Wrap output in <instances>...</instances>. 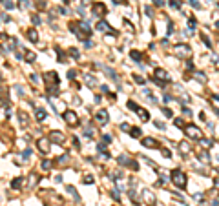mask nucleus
Returning a JSON list of instances; mask_svg holds the SVG:
<instances>
[{
	"mask_svg": "<svg viewBox=\"0 0 219 206\" xmlns=\"http://www.w3.org/2000/svg\"><path fill=\"white\" fill-rule=\"evenodd\" d=\"M102 139H104V142H111V137H110V135H104Z\"/></svg>",
	"mask_w": 219,
	"mask_h": 206,
	"instance_id": "obj_49",
	"label": "nucleus"
},
{
	"mask_svg": "<svg viewBox=\"0 0 219 206\" xmlns=\"http://www.w3.org/2000/svg\"><path fill=\"white\" fill-rule=\"evenodd\" d=\"M35 117H37V120H44L46 119V111L42 108H35Z\"/></svg>",
	"mask_w": 219,
	"mask_h": 206,
	"instance_id": "obj_19",
	"label": "nucleus"
},
{
	"mask_svg": "<svg viewBox=\"0 0 219 206\" xmlns=\"http://www.w3.org/2000/svg\"><path fill=\"white\" fill-rule=\"evenodd\" d=\"M170 80V77H168V73L164 71V69H161V68H157L155 69V73H154V82H157L159 86H164L166 82Z\"/></svg>",
	"mask_w": 219,
	"mask_h": 206,
	"instance_id": "obj_4",
	"label": "nucleus"
},
{
	"mask_svg": "<svg viewBox=\"0 0 219 206\" xmlns=\"http://www.w3.org/2000/svg\"><path fill=\"white\" fill-rule=\"evenodd\" d=\"M69 55H71V57H75V58H79V57H80V55H79V51H77L75 47H69Z\"/></svg>",
	"mask_w": 219,
	"mask_h": 206,
	"instance_id": "obj_32",
	"label": "nucleus"
},
{
	"mask_svg": "<svg viewBox=\"0 0 219 206\" xmlns=\"http://www.w3.org/2000/svg\"><path fill=\"white\" fill-rule=\"evenodd\" d=\"M143 146L144 148H159V142L154 137H144L143 139Z\"/></svg>",
	"mask_w": 219,
	"mask_h": 206,
	"instance_id": "obj_12",
	"label": "nucleus"
},
{
	"mask_svg": "<svg viewBox=\"0 0 219 206\" xmlns=\"http://www.w3.org/2000/svg\"><path fill=\"white\" fill-rule=\"evenodd\" d=\"M29 155H31V150L27 148V150H24V153H22V159H29Z\"/></svg>",
	"mask_w": 219,
	"mask_h": 206,
	"instance_id": "obj_37",
	"label": "nucleus"
},
{
	"mask_svg": "<svg viewBox=\"0 0 219 206\" xmlns=\"http://www.w3.org/2000/svg\"><path fill=\"white\" fill-rule=\"evenodd\" d=\"M82 183H84V184H91V183H93V177H90V175H88V177H84V179H82Z\"/></svg>",
	"mask_w": 219,
	"mask_h": 206,
	"instance_id": "obj_39",
	"label": "nucleus"
},
{
	"mask_svg": "<svg viewBox=\"0 0 219 206\" xmlns=\"http://www.w3.org/2000/svg\"><path fill=\"white\" fill-rule=\"evenodd\" d=\"M95 29H97V31H102V33H104V31H108V29H111V27H110V24H108V22L101 20V22L95 26Z\"/></svg>",
	"mask_w": 219,
	"mask_h": 206,
	"instance_id": "obj_16",
	"label": "nucleus"
},
{
	"mask_svg": "<svg viewBox=\"0 0 219 206\" xmlns=\"http://www.w3.org/2000/svg\"><path fill=\"white\" fill-rule=\"evenodd\" d=\"M31 22L38 26V24H40V18H38V15H33V16H31Z\"/></svg>",
	"mask_w": 219,
	"mask_h": 206,
	"instance_id": "obj_34",
	"label": "nucleus"
},
{
	"mask_svg": "<svg viewBox=\"0 0 219 206\" xmlns=\"http://www.w3.org/2000/svg\"><path fill=\"white\" fill-rule=\"evenodd\" d=\"M196 79H199L201 82H207V77H205V75H203L201 71H197V73H196Z\"/></svg>",
	"mask_w": 219,
	"mask_h": 206,
	"instance_id": "obj_33",
	"label": "nucleus"
},
{
	"mask_svg": "<svg viewBox=\"0 0 219 206\" xmlns=\"http://www.w3.org/2000/svg\"><path fill=\"white\" fill-rule=\"evenodd\" d=\"M185 133H186V137H190V139H201V130L196 126V124H188V126H185Z\"/></svg>",
	"mask_w": 219,
	"mask_h": 206,
	"instance_id": "obj_5",
	"label": "nucleus"
},
{
	"mask_svg": "<svg viewBox=\"0 0 219 206\" xmlns=\"http://www.w3.org/2000/svg\"><path fill=\"white\" fill-rule=\"evenodd\" d=\"M119 164L121 166H128V168H132V170H139V164L137 162H133L130 157H126V155H119Z\"/></svg>",
	"mask_w": 219,
	"mask_h": 206,
	"instance_id": "obj_7",
	"label": "nucleus"
},
{
	"mask_svg": "<svg viewBox=\"0 0 219 206\" xmlns=\"http://www.w3.org/2000/svg\"><path fill=\"white\" fill-rule=\"evenodd\" d=\"M113 2H115V4H121V2H122V0H113Z\"/></svg>",
	"mask_w": 219,
	"mask_h": 206,
	"instance_id": "obj_55",
	"label": "nucleus"
},
{
	"mask_svg": "<svg viewBox=\"0 0 219 206\" xmlns=\"http://www.w3.org/2000/svg\"><path fill=\"white\" fill-rule=\"evenodd\" d=\"M75 73H77V71H69V73H68V77H69V79H75Z\"/></svg>",
	"mask_w": 219,
	"mask_h": 206,
	"instance_id": "obj_50",
	"label": "nucleus"
},
{
	"mask_svg": "<svg viewBox=\"0 0 219 206\" xmlns=\"http://www.w3.org/2000/svg\"><path fill=\"white\" fill-rule=\"evenodd\" d=\"M90 2H91V0H82V4H84V5H86V4H90Z\"/></svg>",
	"mask_w": 219,
	"mask_h": 206,
	"instance_id": "obj_54",
	"label": "nucleus"
},
{
	"mask_svg": "<svg viewBox=\"0 0 219 206\" xmlns=\"http://www.w3.org/2000/svg\"><path fill=\"white\" fill-rule=\"evenodd\" d=\"M121 130H130V124H126V122H122V124H121Z\"/></svg>",
	"mask_w": 219,
	"mask_h": 206,
	"instance_id": "obj_46",
	"label": "nucleus"
},
{
	"mask_svg": "<svg viewBox=\"0 0 219 206\" xmlns=\"http://www.w3.org/2000/svg\"><path fill=\"white\" fill-rule=\"evenodd\" d=\"M133 80H135V82H139V84H144V79H143V77H139V75H133Z\"/></svg>",
	"mask_w": 219,
	"mask_h": 206,
	"instance_id": "obj_35",
	"label": "nucleus"
},
{
	"mask_svg": "<svg viewBox=\"0 0 219 206\" xmlns=\"http://www.w3.org/2000/svg\"><path fill=\"white\" fill-rule=\"evenodd\" d=\"M175 126H177V128H183V126H185V122H183L181 119H175Z\"/></svg>",
	"mask_w": 219,
	"mask_h": 206,
	"instance_id": "obj_43",
	"label": "nucleus"
},
{
	"mask_svg": "<svg viewBox=\"0 0 219 206\" xmlns=\"http://www.w3.org/2000/svg\"><path fill=\"white\" fill-rule=\"evenodd\" d=\"M170 100H172V97H170V95L166 93V95H164V102H170Z\"/></svg>",
	"mask_w": 219,
	"mask_h": 206,
	"instance_id": "obj_51",
	"label": "nucleus"
},
{
	"mask_svg": "<svg viewBox=\"0 0 219 206\" xmlns=\"http://www.w3.org/2000/svg\"><path fill=\"white\" fill-rule=\"evenodd\" d=\"M66 190H68V192H69V194H71V195H73V197H75V201H80V197H79V195H77V192H75V188H73V186H68V188H66Z\"/></svg>",
	"mask_w": 219,
	"mask_h": 206,
	"instance_id": "obj_29",
	"label": "nucleus"
},
{
	"mask_svg": "<svg viewBox=\"0 0 219 206\" xmlns=\"http://www.w3.org/2000/svg\"><path fill=\"white\" fill-rule=\"evenodd\" d=\"M2 5H4L5 9H13V7H15V4H13L11 0H2Z\"/></svg>",
	"mask_w": 219,
	"mask_h": 206,
	"instance_id": "obj_30",
	"label": "nucleus"
},
{
	"mask_svg": "<svg viewBox=\"0 0 219 206\" xmlns=\"http://www.w3.org/2000/svg\"><path fill=\"white\" fill-rule=\"evenodd\" d=\"M174 51H175V55H177L179 58H188V57L192 55V49H190L188 44H177V46L174 47Z\"/></svg>",
	"mask_w": 219,
	"mask_h": 206,
	"instance_id": "obj_3",
	"label": "nucleus"
},
{
	"mask_svg": "<svg viewBox=\"0 0 219 206\" xmlns=\"http://www.w3.org/2000/svg\"><path fill=\"white\" fill-rule=\"evenodd\" d=\"M143 195H144V199H146V203H148V204H154V203H155V197L152 195V192H150V190H144V192H143Z\"/></svg>",
	"mask_w": 219,
	"mask_h": 206,
	"instance_id": "obj_18",
	"label": "nucleus"
},
{
	"mask_svg": "<svg viewBox=\"0 0 219 206\" xmlns=\"http://www.w3.org/2000/svg\"><path fill=\"white\" fill-rule=\"evenodd\" d=\"M190 5H192V7H196V9H199V7H201V4H199L197 0H190Z\"/></svg>",
	"mask_w": 219,
	"mask_h": 206,
	"instance_id": "obj_40",
	"label": "nucleus"
},
{
	"mask_svg": "<svg viewBox=\"0 0 219 206\" xmlns=\"http://www.w3.org/2000/svg\"><path fill=\"white\" fill-rule=\"evenodd\" d=\"M49 144H51L49 137H40L37 141V148H38L40 153H49Z\"/></svg>",
	"mask_w": 219,
	"mask_h": 206,
	"instance_id": "obj_6",
	"label": "nucleus"
},
{
	"mask_svg": "<svg viewBox=\"0 0 219 206\" xmlns=\"http://www.w3.org/2000/svg\"><path fill=\"white\" fill-rule=\"evenodd\" d=\"M79 29H80V31H77L79 38H82V40H88V37L91 35V29H90V26H86V24H80V26H79Z\"/></svg>",
	"mask_w": 219,
	"mask_h": 206,
	"instance_id": "obj_9",
	"label": "nucleus"
},
{
	"mask_svg": "<svg viewBox=\"0 0 219 206\" xmlns=\"http://www.w3.org/2000/svg\"><path fill=\"white\" fill-rule=\"evenodd\" d=\"M35 58H37V55L33 51H26V62H33Z\"/></svg>",
	"mask_w": 219,
	"mask_h": 206,
	"instance_id": "obj_24",
	"label": "nucleus"
},
{
	"mask_svg": "<svg viewBox=\"0 0 219 206\" xmlns=\"http://www.w3.org/2000/svg\"><path fill=\"white\" fill-rule=\"evenodd\" d=\"M22 186H24V179H22V177H16V179L11 181V188H13V190H20Z\"/></svg>",
	"mask_w": 219,
	"mask_h": 206,
	"instance_id": "obj_13",
	"label": "nucleus"
},
{
	"mask_svg": "<svg viewBox=\"0 0 219 206\" xmlns=\"http://www.w3.org/2000/svg\"><path fill=\"white\" fill-rule=\"evenodd\" d=\"M144 11H146V15H148V16H152V7H150V5H148V7H146Z\"/></svg>",
	"mask_w": 219,
	"mask_h": 206,
	"instance_id": "obj_48",
	"label": "nucleus"
},
{
	"mask_svg": "<svg viewBox=\"0 0 219 206\" xmlns=\"http://www.w3.org/2000/svg\"><path fill=\"white\" fill-rule=\"evenodd\" d=\"M155 126H157V128H161V130H164V124H163V122H155Z\"/></svg>",
	"mask_w": 219,
	"mask_h": 206,
	"instance_id": "obj_52",
	"label": "nucleus"
},
{
	"mask_svg": "<svg viewBox=\"0 0 219 206\" xmlns=\"http://www.w3.org/2000/svg\"><path fill=\"white\" fill-rule=\"evenodd\" d=\"M179 150H181V153H185V155H186V153H190V150H192V148H190V144H186V142H181Z\"/></svg>",
	"mask_w": 219,
	"mask_h": 206,
	"instance_id": "obj_23",
	"label": "nucleus"
},
{
	"mask_svg": "<svg viewBox=\"0 0 219 206\" xmlns=\"http://www.w3.org/2000/svg\"><path fill=\"white\" fill-rule=\"evenodd\" d=\"M49 168H51V162H49V161H44V162H42V170H49Z\"/></svg>",
	"mask_w": 219,
	"mask_h": 206,
	"instance_id": "obj_38",
	"label": "nucleus"
},
{
	"mask_svg": "<svg viewBox=\"0 0 219 206\" xmlns=\"http://www.w3.org/2000/svg\"><path fill=\"white\" fill-rule=\"evenodd\" d=\"M31 4H29V0H18V7L20 9H27Z\"/></svg>",
	"mask_w": 219,
	"mask_h": 206,
	"instance_id": "obj_26",
	"label": "nucleus"
},
{
	"mask_svg": "<svg viewBox=\"0 0 219 206\" xmlns=\"http://www.w3.org/2000/svg\"><path fill=\"white\" fill-rule=\"evenodd\" d=\"M163 155H164V157H172V152H170V150H163Z\"/></svg>",
	"mask_w": 219,
	"mask_h": 206,
	"instance_id": "obj_45",
	"label": "nucleus"
},
{
	"mask_svg": "<svg viewBox=\"0 0 219 206\" xmlns=\"http://www.w3.org/2000/svg\"><path fill=\"white\" fill-rule=\"evenodd\" d=\"M49 141H51V142H58V144H62V142L66 141V137H64L62 131H57V130H55V131L49 133Z\"/></svg>",
	"mask_w": 219,
	"mask_h": 206,
	"instance_id": "obj_10",
	"label": "nucleus"
},
{
	"mask_svg": "<svg viewBox=\"0 0 219 206\" xmlns=\"http://www.w3.org/2000/svg\"><path fill=\"white\" fill-rule=\"evenodd\" d=\"M163 113H164L166 117H172V115H174V113H172V110H168V108H164V110H163Z\"/></svg>",
	"mask_w": 219,
	"mask_h": 206,
	"instance_id": "obj_42",
	"label": "nucleus"
},
{
	"mask_svg": "<svg viewBox=\"0 0 219 206\" xmlns=\"http://www.w3.org/2000/svg\"><path fill=\"white\" fill-rule=\"evenodd\" d=\"M128 108H130V110H133V111H135V110H137V108H139V106H137V104H135V102H133V100H130V102H128Z\"/></svg>",
	"mask_w": 219,
	"mask_h": 206,
	"instance_id": "obj_36",
	"label": "nucleus"
},
{
	"mask_svg": "<svg viewBox=\"0 0 219 206\" xmlns=\"http://www.w3.org/2000/svg\"><path fill=\"white\" fill-rule=\"evenodd\" d=\"M172 31H174V24H172V22H168V29H166V33H168V35H172Z\"/></svg>",
	"mask_w": 219,
	"mask_h": 206,
	"instance_id": "obj_41",
	"label": "nucleus"
},
{
	"mask_svg": "<svg viewBox=\"0 0 219 206\" xmlns=\"http://www.w3.org/2000/svg\"><path fill=\"white\" fill-rule=\"evenodd\" d=\"M188 24H190V27L194 29V27H196V18H190V20H188Z\"/></svg>",
	"mask_w": 219,
	"mask_h": 206,
	"instance_id": "obj_44",
	"label": "nucleus"
},
{
	"mask_svg": "<svg viewBox=\"0 0 219 206\" xmlns=\"http://www.w3.org/2000/svg\"><path fill=\"white\" fill-rule=\"evenodd\" d=\"M84 80H86L90 86H95V84H97V79H95V77H91V75H88V73L84 75Z\"/></svg>",
	"mask_w": 219,
	"mask_h": 206,
	"instance_id": "obj_22",
	"label": "nucleus"
},
{
	"mask_svg": "<svg viewBox=\"0 0 219 206\" xmlns=\"http://www.w3.org/2000/svg\"><path fill=\"white\" fill-rule=\"evenodd\" d=\"M170 5H172V7H174V9H177V7H179V4H177V2H174V0H172V2H170Z\"/></svg>",
	"mask_w": 219,
	"mask_h": 206,
	"instance_id": "obj_47",
	"label": "nucleus"
},
{
	"mask_svg": "<svg viewBox=\"0 0 219 206\" xmlns=\"http://www.w3.org/2000/svg\"><path fill=\"white\" fill-rule=\"evenodd\" d=\"M95 120H97L101 126H104V124L108 122V111H106V110H101V111L95 115Z\"/></svg>",
	"mask_w": 219,
	"mask_h": 206,
	"instance_id": "obj_11",
	"label": "nucleus"
},
{
	"mask_svg": "<svg viewBox=\"0 0 219 206\" xmlns=\"http://www.w3.org/2000/svg\"><path fill=\"white\" fill-rule=\"evenodd\" d=\"M40 181V175H37V173H31L29 175V184H27V188H35V184Z\"/></svg>",
	"mask_w": 219,
	"mask_h": 206,
	"instance_id": "obj_17",
	"label": "nucleus"
},
{
	"mask_svg": "<svg viewBox=\"0 0 219 206\" xmlns=\"http://www.w3.org/2000/svg\"><path fill=\"white\" fill-rule=\"evenodd\" d=\"M130 135H132L133 139H139V137L143 135V130H141V128H130Z\"/></svg>",
	"mask_w": 219,
	"mask_h": 206,
	"instance_id": "obj_21",
	"label": "nucleus"
},
{
	"mask_svg": "<svg viewBox=\"0 0 219 206\" xmlns=\"http://www.w3.org/2000/svg\"><path fill=\"white\" fill-rule=\"evenodd\" d=\"M154 4L155 5H163V0H154Z\"/></svg>",
	"mask_w": 219,
	"mask_h": 206,
	"instance_id": "obj_53",
	"label": "nucleus"
},
{
	"mask_svg": "<svg viewBox=\"0 0 219 206\" xmlns=\"http://www.w3.org/2000/svg\"><path fill=\"white\" fill-rule=\"evenodd\" d=\"M201 38H203V42H205V44H207V47H212V42H210V40H208V37H207V35H205V33H203V35H201Z\"/></svg>",
	"mask_w": 219,
	"mask_h": 206,
	"instance_id": "obj_31",
	"label": "nucleus"
},
{
	"mask_svg": "<svg viewBox=\"0 0 219 206\" xmlns=\"http://www.w3.org/2000/svg\"><path fill=\"white\" fill-rule=\"evenodd\" d=\"M199 142H201V146H205V148H210L212 146V141H208V139H199Z\"/></svg>",
	"mask_w": 219,
	"mask_h": 206,
	"instance_id": "obj_27",
	"label": "nucleus"
},
{
	"mask_svg": "<svg viewBox=\"0 0 219 206\" xmlns=\"http://www.w3.org/2000/svg\"><path fill=\"white\" fill-rule=\"evenodd\" d=\"M135 113H137V115H141V119H143V120H150V113H148L144 108H141V106H139V108L135 110Z\"/></svg>",
	"mask_w": 219,
	"mask_h": 206,
	"instance_id": "obj_15",
	"label": "nucleus"
},
{
	"mask_svg": "<svg viewBox=\"0 0 219 206\" xmlns=\"http://www.w3.org/2000/svg\"><path fill=\"white\" fill-rule=\"evenodd\" d=\"M62 119H64V122H66L68 126H71V128L79 126V117H77V113L71 111V110H66V111L62 113Z\"/></svg>",
	"mask_w": 219,
	"mask_h": 206,
	"instance_id": "obj_2",
	"label": "nucleus"
},
{
	"mask_svg": "<svg viewBox=\"0 0 219 206\" xmlns=\"http://www.w3.org/2000/svg\"><path fill=\"white\" fill-rule=\"evenodd\" d=\"M27 38H29L33 44H37V42H38V33H37V29H27Z\"/></svg>",
	"mask_w": 219,
	"mask_h": 206,
	"instance_id": "obj_14",
	"label": "nucleus"
},
{
	"mask_svg": "<svg viewBox=\"0 0 219 206\" xmlns=\"http://www.w3.org/2000/svg\"><path fill=\"white\" fill-rule=\"evenodd\" d=\"M170 179H172V183H174L177 188H185V186H186V175H185L181 170H174Z\"/></svg>",
	"mask_w": 219,
	"mask_h": 206,
	"instance_id": "obj_1",
	"label": "nucleus"
},
{
	"mask_svg": "<svg viewBox=\"0 0 219 206\" xmlns=\"http://www.w3.org/2000/svg\"><path fill=\"white\" fill-rule=\"evenodd\" d=\"M91 11H93V15H97V16H104L108 9H106V5H104L102 2H95L93 7H91Z\"/></svg>",
	"mask_w": 219,
	"mask_h": 206,
	"instance_id": "obj_8",
	"label": "nucleus"
},
{
	"mask_svg": "<svg viewBox=\"0 0 219 206\" xmlns=\"http://www.w3.org/2000/svg\"><path fill=\"white\" fill-rule=\"evenodd\" d=\"M18 120H20V124H22V126H27V124H29V120H27V113L20 111V113H18Z\"/></svg>",
	"mask_w": 219,
	"mask_h": 206,
	"instance_id": "obj_20",
	"label": "nucleus"
},
{
	"mask_svg": "<svg viewBox=\"0 0 219 206\" xmlns=\"http://www.w3.org/2000/svg\"><path fill=\"white\" fill-rule=\"evenodd\" d=\"M130 55H132V58H133L135 62H141V58H143V55H141L139 51H135V49H133V51H132Z\"/></svg>",
	"mask_w": 219,
	"mask_h": 206,
	"instance_id": "obj_25",
	"label": "nucleus"
},
{
	"mask_svg": "<svg viewBox=\"0 0 219 206\" xmlns=\"http://www.w3.org/2000/svg\"><path fill=\"white\" fill-rule=\"evenodd\" d=\"M199 159H201V162H208V161H210V157H208L207 152H201V153H199Z\"/></svg>",
	"mask_w": 219,
	"mask_h": 206,
	"instance_id": "obj_28",
	"label": "nucleus"
}]
</instances>
